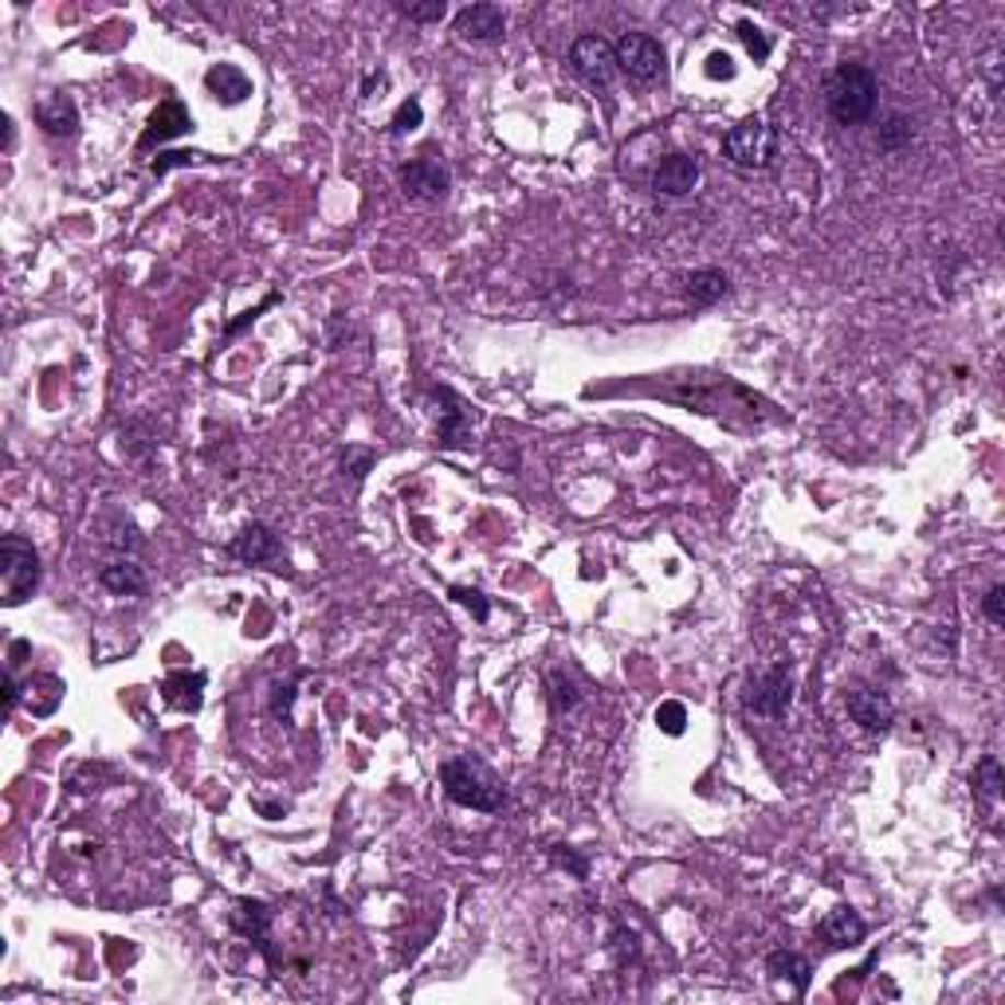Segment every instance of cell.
Returning a JSON list of instances; mask_svg holds the SVG:
<instances>
[{
	"label": "cell",
	"mask_w": 1005,
	"mask_h": 1005,
	"mask_svg": "<svg viewBox=\"0 0 1005 1005\" xmlns=\"http://www.w3.org/2000/svg\"><path fill=\"white\" fill-rule=\"evenodd\" d=\"M649 393H660L664 401L684 404V409H692V413L727 416V421H731V409H743V413L758 424L762 421L758 409H766L751 389H743L739 381H731V377H676L672 386L649 389Z\"/></svg>",
	"instance_id": "1"
},
{
	"label": "cell",
	"mask_w": 1005,
	"mask_h": 1005,
	"mask_svg": "<svg viewBox=\"0 0 1005 1005\" xmlns=\"http://www.w3.org/2000/svg\"><path fill=\"white\" fill-rule=\"evenodd\" d=\"M880 103V79L868 64L845 59L836 64L825 79V106L841 126H860L872 118Z\"/></svg>",
	"instance_id": "2"
},
{
	"label": "cell",
	"mask_w": 1005,
	"mask_h": 1005,
	"mask_svg": "<svg viewBox=\"0 0 1005 1005\" xmlns=\"http://www.w3.org/2000/svg\"><path fill=\"white\" fill-rule=\"evenodd\" d=\"M441 786L456 806L464 809H480V813H499L507 806V789L495 778L488 762H480L476 754H452L441 762Z\"/></svg>",
	"instance_id": "3"
},
{
	"label": "cell",
	"mask_w": 1005,
	"mask_h": 1005,
	"mask_svg": "<svg viewBox=\"0 0 1005 1005\" xmlns=\"http://www.w3.org/2000/svg\"><path fill=\"white\" fill-rule=\"evenodd\" d=\"M0 578H4V605L16 609L36 593L39 585V550L32 538L24 535H4L0 538Z\"/></svg>",
	"instance_id": "4"
},
{
	"label": "cell",
	"mask_w": 1005,
	"mask_h": 1005,
	"mask_svg": "<svg viewBox=\"0 0 1005 1005\" xmlns=\"http://www.w3.org/2000/svg\"><path fill=\"white\" fill-rule=\"evenodd\" d=\"M723 153L739 170H766L778 158V130L762 114H751V118H743V123H734L727 130Z\"/></svg>",
	"instance_id": "5"
},
{
	"label": "cell",
	"mask_w": 1005,
	"mask_h": 1005,
	"mask_svg": "<svg viewBox=\"0 0 1005 1005\" xmlns=\"http://www.w3.org/2000/svg\"><path fill=\"white\" fill-rule=\"evenodd\" d=\"M613 56H617V71H625L632 83L649 87L656 79H664V47L649 32H625L613 44Z\"/></svg>",
	"instance_id": "6"
},
{
	"label": "cell",
	"mask_w": 1005,
	"mask_h": 1005,
	"mask_svg": "<svg viewBox=\"0 0 1005 1005\" xmlns=\"http://www.w3.org/2000/svg\"><path fill=\"white\" fill-rule=\"evenodd\" d=\"M793 704V667L781 660V664L766 667L758 679L751 684V696H746V711L762 715V719H781Z\"/></svg>",
	"instance_id": "7"
},
{
	"label": "cell",
	"mask_w": 1005,
	"mask_h": 1005,
	"mask_svg": "<svg viewBox=\"0 0 1005 1005\" xmlns=\"http://www.w3.org/2000/svg\"><path fill=\"white\" fill-rule=\"evenodd\" d=\"M401 189L413 201H444L452 189V173L436 153H421L401 165Z\"/></svg>",
	"instance_id": "8"
},
{
	"label": "cell",
	"mask_w": 1005,
	"mask_h": 1005,
	"mask_svg": "<svg viewBox=\"0 0 1005 1005\" xmlns=\"http://www.w3.org/2000/svg\"><path fill=\"white\" fill-rule=\"evenodd\" d=\"M570 67L578 71V79H585L590 87H609L617 76V56H613V44L602 36H578L570 47Z\"/></svg>",
	"instance_id": "9"
},
{
	"label": "cell",
	"mask_w": 1005,
	"mask_h": 1005,
	"mask_svg": "<svg viewBox=\"0 0 1005 1005\" xmlns=\"http://www.w3.org/2000/svg\"><path fill=\"white\" fill-rule=\"evenodd\" d=\"M228 555L244 566H275L283 562V543L267 523H252L228 543Z\"/></svg>",
	"instance_id": "10"
},
{
	"label": "cell",
	"mask_w": 1005,
	"mask_h": 1005,
	"mask_svg": "<svg viewBox=\"0 0 1005 1005\" xmlns=\"http://www.w3.org/2000/svg\"><path fill=\"white\" fill-rule=\"evenodd\" d=\"M272 907L263 900H236L232 903V915H228V923H232V930H240L244 939H252L255 947L267 955V962H279L275 959V950H272Z\"/></svg>",
	"instance_id": "11"
},
{
	"label": "cell",
	"mask_w": 1005,
	"mask_h": 1005,
	"mask_svg": "<svg viewBox=\"0 0 1005 1005\" xmlns=\"http://www.w3.org/2000/svg\"><path fill=\"white\" fill-rule=\"evenodd\" d=\"M845 704H848V715H853L856 723L865 727L868 734L892 731L895 707H892V699L883 696V692H876V687H853V692L845 696Z\"/></svg>",
	"instance_id": "12"
},
{
	"label": "cell",
	"mask_w": 1005,
	"mask_h": 1005,
	"mask_svg": "<svg viewBox=\"0 0 1005 1005\" xmlns=\"http://www.w3.org/2000/svg\"><path fill=\"white\" fill-rule=\"evenodd\" d=\"M699 185V161L692 153H667L652 170V189L664 197H687Z\"/></svg>",
	"instance_id": "13"
},
{
	"label": "cell",
	"mask_w": 1005,
	"mask_h": 1005,
	"mask_svg": "<svg viewBox=\"0 0 1005 1005\" xmlns=\"http://www.w3.org/2000/svg\"><path fill=\"white\" fill-rule=\"evenodd\" d=\"M193 130V114H189V106L181 103V99H165V103L158 106V111L150 114V123H146V134L138 138V150H153V146H161V141L178 138V134H189Z\"/></svg>",
	"instance_id": "14"
},
{
	"label": "cell",
	"mask_w": 1005,
	"mask_h": 1005,
	"mask_svg": "<svg viewBox=\"0 0 1005 1005\" xmlns=\"http://www.w3.org/2000/svg\"><path fill=\"white\" fill-rule=\"evenodd\" d=\"M456 32L471 44H495L507 32V16L499 4H468L456 12Z\"/></svg>",
	"instance_id": "15"
},
{
	"label": "cell",
	"mask_w": 1005,
	"mask_h": 1005,
	"mask_svg": "<svg viewBox=\"0 0 1005 1005\" xmlns=\"http://www.w3.org/2000/svg\"><path fill=\"white\" fill-rule=\"evenodd\" d=\"M433 397L444 404V413H441V433H436L441 441H436V444H441V448H464V444L471 441V409H468V401L452 393L448 386H436Z\"/></svg>",
	"instance_id": "16"
},
{
	"label": "cell",
	"mask_w": 1005,
	"mask_h": 1005,
	"mask_svg": "<svg viewBox=\"0 0 1005 1005\" xmlns=\"http://www.w3.org/2000/svg\"><path fill=\"white\" fill-rule=\"evenodd\" d=\"M36 126L52 138H76L79 134V106L67 94H47L36 103Z\"/></svg>",
	"instance_id": "17"
},
{
	"label": "cell",
	"mask_w": 1005,
	"mask_h": 1005,
	"mask_svg": "<svg viewBox=\"0 0 1005 1005\" xmlns=\"http://www.w3.org/2000/svg\"><path fill=\"white\" fill-rule=\"evenodd\" d=\"M205 87H208V94H213L217 103H225V106H240V103H248V99H252V79H248L236 64L208 67V71H205Z\"/></svg>",
	"instance_id": "18"
},
{
	"label": "cell",
	"mask_w": 1005,
	"mask_h": 1005,
	"mask_svg": "<svg viewBox=\"0 0 1005 1005\" xmlns=\"http://www.w3.org/2000/svg\"><path fill=\"white\" fill-rule=\"evenodd\" d=\"M865 935H868V923L860 920V912H853V907H833V912L821 920V939H825L833 950L860 947Z\"/></svg>",
	"instance_id": "19"
},
{
	"label": "cell",
	"mask_w": 1005,
	"mask_h": 1005,
	"mask_svg": "<svg viewBox=\"0 0 1005 1005\" xmlns=\"http://www.w3.org/2000/svg\"><path fill=\"white\" fill-rule=\"evenodd\" d=\"M205 684H208L205 672H170L165 684H161V696H165L170 707L193 715V711H201V704H205Z\"/></svg>",
	"instance_id": "20"
},
{
	"label": "cell",
	"mask_w": 1005,
	"mask_h": 1005,
	"mask_svg": "<svg viewBox=\"0 0 1005 1005\" xmlns=\"http://www.w3.org/2000/svg\"><path fill=\"white\" fill-rule=\"evenodd\" d=\"M64 692H67L64 679L47 676V672H36L32 679H24V684H20V699H28V711L36 715V719L56 715V707L64 704Z\"/></svg>",
	"instance_id": "21"
},
{
	"label": "cell",
	"mask_w": 1005,
	"mask_h": 1005,
	"mask_svg": "<svg viewBox=\"0 0 1005 1005\" xmlns=\"http://www.w3.org/2000/svg\"><path fill=\"white\" fill-rule=\"evenodd\" d=\"M99 582H103V590L118 593V597H134V593H146V570L134 558L118 555L99 570Z\"/></svg>",
	"instance_id": "22"
},
{
	"label": "cell",
	"mask_w": 1005,
	"mask_h": 1005,
	"mask_svg": "<svg viewBox=\"0 0 1005 1005\" xmlns=\"http://www.w3.org/2000/svg\"><path fill=\"white\" fill-rule=\"evenodd\" d=\"M727 292H731V279L719 267H699V272H692L684 279V299L692 307H715Z\"/></svg>",
	"instance_id": "23"
},
{
	"label": "cell",
	"mask_w": 1005,
	"mask_h": 1005,
	"mask_svg": "<svg viewBox=\"0 0 1005 1005\" xmlns=\"http://www.w3.org/2000/svg\"><path fill=\"white\" fill-rule=\"evenodd\" d=\"M766 970H770L774 978H789V982H793V990H798V997L809 994L813 967H809V959H806V955H798V950H774L770 959H766Z\"/></svg>",
	"instance_id": "24"
},
{
	"label": "cell",
	"mask_w": 1005,
	"mask_h": 1005,
	"mask_svg": "<svg viewBox=\"0 0 1005 1005\" xmlns=\"http://www.w3.org/2000/svg\"><path fill=\"white\" fill-rule=\"evenodd\" d=\"M915 118L912 114H888L880 126V134H876V146H880L883 153H903L907 146L915 141Z\"/></svg>",
	"instance_id": "25"
},
{
	"label": "cell",
	"mask_w": 1005,
	"mask_h": 1005,
	"mask_svg": "<svg viewBox=\"0 0 1005 1005\" xmlns=\"http://www.w3.org/2000/svg\"><path fill=\"white\" fill-rule=\"evenodd\" d=\"M974 793L982 801H990V806H997L1005 793V774H1002V762H997V754H982L974 766Z\"/></svg>",
	"instance_id": "26"
},
{
	"label": "cell",
	"mask_w": 1005,
	"mask_h": 1005,
	"mask_svg": "<svg viewBox=\"0 0 1005 1005\" xmlns=\"http://www.w3.org/2000/svg\"><path fill=\"white\" fill-rule=\"evenodd\" d=\"M550 699H555V711H573V707L582 704V684L573 679V672H566V667H555L550 672Z\"/></svg>",
	"instance_id": "27"
},
{
	"label": "cell",
	"mask_w": 1005,
	"mask_h": 1005,
	"mask_svg": "<svg viewBox=\"0 0 1005 1005\" xmlns=\"http://www.w3.org/2000/svg\"><path fill=\"white\" fill-rule=\"evenodd\" d=\"M339 464H342V476H350L354 483H362L369 471H374L377 452L374 448H362V444H346V448H342V456H339Z\"/></svg>",
	"instance_id": "28"
},
{
	"label": "cell",
	"mask_w": 1005,
	"mask_h": 1005,
	"mask_svg": "<svg viewBox=\"0 0 1005 1005\" xmlns=\"http://www.w3.org/2000/svg\"><path fill=\"white\" fill-rule=\"evenodd\" d=\"M734 32H739V39H743L746 52L754 56V64H766V59H770L774 44H770V36H766L758 24H754V20H739V28H734Z\"/></svg>",
	"instance_id": "29"
},
{
	"label": "cell",
	"mask_w": 1005,
	"mask_h": 1005,
	"mask_svg": "<svg viewBox=\"0 0 1005 1005\" xmlns=\"http://www.w3.org/2000/svg\"><path fill=\"white\" fill-rule=\"evenodd\" d=\"M307 676V672H295L292 679H275L272 687V715L279 723H292V704H295V684Z\"/></svg>",
	"instance_id": "30"
},
{
	"label": "cell",
	"mask_w": 1005,
	"mask_h": 1005,
	"mask_svg": "<svg viewBox=\"0 0 1005 1005\" xmlns=\"http://www.w3.org/2000/svg\"><path fill=\"white\" fill-rule=\"evenodd\" d=\"M421 123H424V106H421V99H404V103L397 106L393 123H389V134H393V138H404V134H413Z\"/></svg>",
	"instance_id": "31"
},
{
	"label": "cell",
	"mask_w": 1005,
	"mask_h": 1005,
	"mask_svg": "<svg viewBox=\"0 0 1005 1005\" xmlns=\"http://www.w3.org/2000/svg\"><path fill=\"white\" fill-rule=\"evenodd\" d=\"M656 727L664 734H672V739H679L687 727V707L679 704V699H664V704L656 707Z\"/></svg>",
	"instance_id": "32"
},
{
	"label": "cell",
	"mask_w": 1005,
	"mask_h": 1005,
	"mask_svg": "<svg viewBox=\"0 0 1005 1005\" xmlns=\"http://www.w3.org/2000/svg\"><path fill=\"white\" fill-rule=\"evenodd\" d=\"M448 593H452V597H456V602H460V605H464V609H468V613H471V617L480 620V625H483V620H488V617H491V602H488V597H483V593H480V590H468V585H452V590H448Z\"/></svg>",
	"instance_id": "33"
},
{
	"label": "cell",
	"mask_w": 1005,
	"mask_h": 1005,
	"mask_svg": "<svg viewBox=\"0 0 1005 1005\" xmlns=\"http://www.w3.org/2000/svg\"><path fill=\"white\" fill-rule=\"evenodd\" d=\"M397 12L409 20H416V24H441L444 16H448V4L444 0H429V4H397Z\"/></svg>",
	"instance_id": "34"
},
{
	"label": "cell",
	"mask_w": 1005,
	"mask_h": 1005,
	"mask_svg": "<svg viewBox=\"0 0 1005 1005\" xmlns=\"http://www.w3.org/2000/svg\"><path fill=\"white\" fill-rule=\"evenodd\" d=\"M550 860H555L558 868H566L570 876H578V880L590 876V860H585L582 853H573L570 845H550Z\"/></svg>",
	"instance_id": "35"
},
{
	"label": "cell",
	"mask_w": 1005,
	"mask_h": 1005,
	"mask_svg": "<svg viewBox=\"0 0 1005 1005\" xmlns=\"http://www.w3.org/2000/svg\"><path fill=\"white\" fill-rule=\"evenodd\" d=\"M275 302H279V295H275V292H272V295H267V299H263V302H260V307L244 310V315H240V319H232V322H228V327H225V334H220V339H225V342H232V339H236V334H244V330H248V327H252V322H255V319H260L263 310H267V307H275Z\"/></svg>",
	"instance_id": "36"
},
{
	"label": "cell",
	"mask_w": 1005,
	"mask_h": 1005,
	"mask_svg": "<svg viewBox=\"0 0 1005 1005\" xmlns=\"http://www.w3.org/2000/svg\"><path fill=\"white\" fill-rule=\"evenodd\" d=\"M982 613H986L990 625H1005V585H990L986 597H982Z\"/></svg>",
	"instance_id": "37"
},
{
	"label": "cell",
	"mask_w": 1005,
	"mask_h": 1005,
	"mask_svg": "<svg viewBox=\"0 0 1005 1005\" xmlns=\"http://www.w3.org/2000/svg\"><path fill=\"white\" fill-rule=\"evenodd\" d=\"M613 950H617V962H637L640 959V947H637V935L625 927L613 930Z\"/></svg>",
	"instance_id": "38"
},
{
	"label": "cell",
	"mask_w": 1005,
	"mask_h": 1005,
	"mask_svg": "<svg viewBox=\"0 0 1005 1005\" xmlns=\"http://www.w3.org/2000/svg\"><path fill=\"white\" fill-rule=\"evenodd\" d=\"M201 153H185V150H173V153H161L158 161H153V178H165L170 170H178V165H193Z\"/></svg>",
	"instance_id": "39"
},
{
	"label": "cell",
	"mask_w": 1005,
	"mask_h": 1005,
	"mask_svg": "<svg viewBox=\"0 0 1005 1005\" xmlns=\"http://www.w3.org/2000/svg\"><path fill=\"white\" fill-rule=\"evenodd\" d=\"M707 76H711V79H734V59L727 56V52H715V56H707Z\"/></svg>",
	"instance_id": "40"
},
{
	"label": "cell",
	"mask_w": 1005,
	"mask_h": 1005,
	"mask_svg": "<svg viewBox=\"0 0 1005 1005\" xmlns=\"http://www.w3.org/2000/svg\"><path fill=\"white\" fill-rule=\"evenodd\" d=\"M32 656V644L28 640H12V649H9V672H16L24 660Z\"/></svg>",
	"instance_id": "41"
},
{
	"label": "cell",
	"mask_w": 1005,
	"mask_h": 1005,
	"mask_svg": "<svg viewBox=\"0 0 1005 1005\" xmlns=\"http://www.w3.org/2000/svg\"><path fill=\"white\" fill-rule=\"evenodd\" d=\"M381 83H386V76H369L366 83H362V94L369 99V94H374V87H381Z\"/></svg>",
	"instance_id": "42"
}]
</instances>
